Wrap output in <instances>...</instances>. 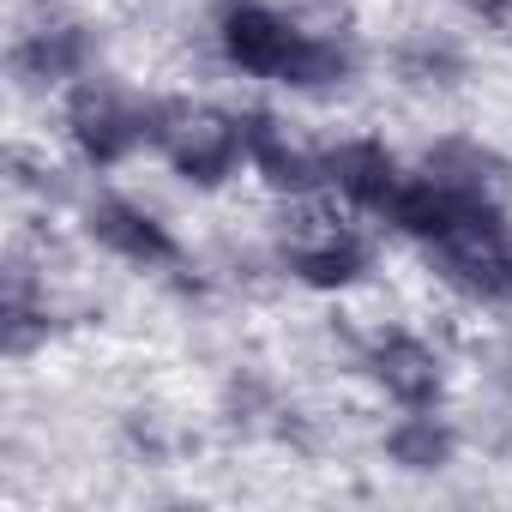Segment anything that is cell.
<instances>
[{"label":"cell","instance_id":"obj_1","mask_svg":"<svg viewBox=\"0 0 512 512\" xmlns=\"http://www.w3.org/2000/svg\"><path fill=\"white\" fill-rule=\"evenodd\" d=\"M368 374H374V386H380L398 410H428V404L446 398L452 356H446L428 332H392L386 344L368 350Z\"/></svg>","mask_w":512,"mask_h":512}]
</instances>
